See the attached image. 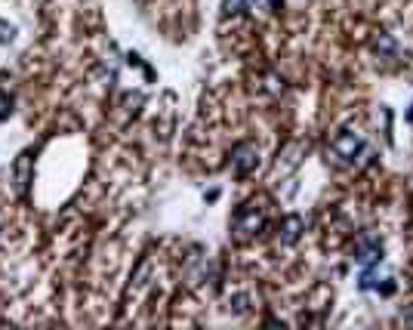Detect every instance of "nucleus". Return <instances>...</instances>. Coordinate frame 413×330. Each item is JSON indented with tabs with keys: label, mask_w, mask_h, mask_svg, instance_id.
<instances>
[{
	"label": "nucleus",
	"mask_w": 413,
	"mask_h": 330,
	"mask_svg": "<svg viewBox=\"0 0 413 330\" xmlns=\"http://www.w3.org/2000/svg\"><path fill=\"white\" fill-rule=\"evenodd\" d=\"M31 182V155L28 151H22V155L16 157V188L18 192H25Z\"/></svg>",
	"instance_id": "0eeeda50"
},
{
	"label": "nucleus",
	"mask_w": 413,
	"mask_h": 330,
	"mask_svg": "<svg viewBox=\"0 0 413 330\" xmlns=\"http://www.w3.org/2000/svg\"><path fill=\"white\" fill-rule=\"evenodd\" d=\"M355 256H358V262H361V266H373V262L382 259V244L376 241L373 235H361V238H358Z\"/></svg>",
	"instance_id": "423d86ee"
},
{
	"label": "nucleus",
	"mask_w": 413,
	"mask_h": 330,
	"mask_svg": "<svg viewBox=\"0 0 413 330\" xmlns=\"http://www.w3.org/2000/svg\"><path fill=\"white\" fill-rule=\"evenodd\" d=\"M277 3H281V0H247V10H253V13H256V10H262V13H275Z\"/></svg>",
	"instance_id": "1a4fd4ad"
},
{
	"label": "nucleus",
	"mask_w": 413,
	"mask_h": 330,
	"mask_svg": "<svg viewBox=\"0 0 413 330\" xmlns=\"http://www.w3.org/2000/svg\"><path fill=\"white\" fill-rule=\"evenodd\" d=\"M302 155H305V145L302 142H290L287 149L277 155V164H275V173L277 176H287V173H293L296 167H299V161H302Z\"/></svg>",
	"instance_id": "39448f33"
},
{
	"label": "nucleus",
	"mask_w": 413,
	"mask_h": 330,
	"mask_svg": "<svg viewBox=\"0 0 413 330\" xmlns=\"http://www.w3.org/2000/svg\"><path fill=\"white\" fill-rule=\"evenodd\" d=\"M330 151L339 157V161H355V157L364 151V139L358 136L355 130H342V133H336V136H333Z\"/></svg>",
	"instance_id": "f03ea898"
},
{
	"label": "nucleus",
	"mask_w": 413,
	"mask_h": 330,
	"mask_svg": "<svg viewBox=\"0 0 413 330\" xmlns=\"http://www.w3.org/2000/svg\"><path fill=\"white\" fill-rule=\"evenodd\" d=\"M370 47H373V53H379V56L392 59L395 53H398V47H395V40L388 38V34H376L373 40H370Z\"/></svg>",
	"instance_id": "6e6552de"
},
{
	"label": "nucleus",
	"mask_w": 413,
	"mask_h": 330,
	"mask_svg": "<svg viewBox=\"0 0 413 330\" xmlns=\"http://www.w3.org/2000/svg\"><path fill=\"white\" fill-rule=\"evenodd\" d=\"M265 90H268L271 96H277V93H284V81L277 75H268L265 77Z\"/></svg>",
	"instance_id": "ddd939ff"
},
{
	"label": "nucleus",
	"mask_w": 413,
	"mask_h": 330,
	"mask_svg": "<svg viewBox=\"0 0 413 330\" xmlns=\"http://www.w3.org/2000/svg\"><path fill=\"white\" fill-rule=\"evenodd\" d=\"M265 216L262 210H256L253 204H244L238 213H234V231H238V238H253L259 229H262Z\"/></svg>",
	"instance_id": "7ed1b4c3"
},
{
	"label": "nucleus",
	"mask_w": 413,
	"mask_h": 330,
	"mask_svg": "<svg viewBox=\"0 0 413 330\" xmlns=\"http://www.w3.org/2000/svg\"><path fill=\"white\" fill-rule=\"evenodd\" d=\"M16 25H10V22H3L0 19V44H12V40H16Z\"/></svg>",
	"instance_id": "9d476101"
},
{
	"label": "nucleus",
	"mask_w": 413,
	"mask_h": 330,
	"mask_svg": "<svg viewBox=\"0 0 413 330\" xmlns=\"http://www.w3.org/2000/svg\"><path fill=\"white\" fill-rule=\"evenodd\" d=\"M302 231H305V219L299 216V213H287V216L281 219V225H277V241L281 244H296L302 238Z\"/></svg>",
	"instance_id": "20e7f679"
},
{
	"label": "nucleus",
	"mask_w": 413,
	"mask_h": 330,
	"mask_svg": "<svg viewBox=\"0 0 413 330\" xmlns=\"http://www.w3.org/2000/svg\"><path fill=\"white\" fill-rule=\"evenodd\" d=\"M12 114V96L6 90H0V120H6Z\"/></svg>",
	"instance_id": "9b49d317"
},
{
	"label": "nucleus",
	"mask_w": 413,
	"mask_h": 330,
	"mask_svg": "<svg viewBox=\"0 0 413 330\" xmlns=\"http://www.w3.org/2000/svg\"><path fill=\"white\" fill-rule=\"evenodd\" d=\"M247 303H250V299H247V293H238V296L231 299V309L234 312H247Z\"/></svg>",
	"instance_id": "4468645a"
},
{
	"label": "nucleus",
	"mask_w": 413,
	"mask_h": 330,
	"mask_svg": "<svg viewBox=\"0 0 413 330\" xmlns=\"http://www.w3.org/2000/svg\"><path fill=\"white\" fill-rule=\"evenodd\" d=\"M240 10H247V0H225V3H222V13L225 16H234V13H240Z\"/></svg>",
	"instance_id": "f8f14e48"
},
{
	"label": "nucleus",
	"mask_w": 413,
	"mask_h": 330,
	"mask_svg": "<svg viewBox=\"0 0 413 330\" xmlns=\"http://www.w3.org/2000/svg\"><path fill=\"white\" fill-rule=\"evenodd\" d=\"M259 167V149L253 142H238L231 149V173L234 176H247Z\"/></svg>",
	"instance_id": "f257e3e1"
}]
</instances>
